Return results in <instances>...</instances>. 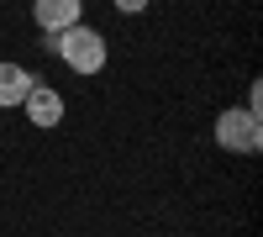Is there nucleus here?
I'll return each instance as SVG.
<instances>
[{
    "label": "nucleus",
    "instance_id": "nucleus-2",
    "mask_svg": "<svg viewBox=\"0 0 263 237\" xmlns=\"http://www.w3.org/2000/svg\"><path fill=\"white\" fill-rule=\"evenodd\" d=\"M216 142H221L227 153H258V148H263V121L248 111V105H242V111L227 105V111L216 116Z\"/></svg>",
    "mask_w": 263,
    "mask_h": 237
},
{
    "label": "nucleus",
    "instance_id": "nucleus-5",
    "mask_svg": "<svg viewBox=\"0 0 263 237\" xmlns=\"http://www.w3.org/2000/svg\"><path fill=\"white\" fill-rule=\"evenodd\" d=\"M32 84H37L32 69H21V63H6V58H0V105H6V111L32 95Z\"/></svg>",
    "mask_w": 263,
    "mask_h": 237
},
{
    "label": "nucleus",
    "instance_id": "nucleus-1",
    "mask_svg": "<svg viewBox=\"0 0 263 237\" xmlns=\"http://www.w3.org/2000/svg\"><path fill=\"white\" fill-rule=\"evenodd\" d=\"M48 53H58L63 63H69L74 74H100L105 69V32H95V27H63V32H48Z\"/></svg>",
    "mask_w": 263,
    "mask_h": 237
},
{
    "label": "nucleus",
    "instance_id": "nucleus-4",
    "mask_svg": "<svg viewBox=\"0 0 263 237\" xmlns=\"http://www.w3.org/2000/svg\"><path fill=\"white\" fill-rule=\"evenodd\" d=\"M84 16V0H32V21L42 32H63V27H79Z\"/></svg>",
    "mask_w": 263,
    "mask_h": 237
},
{
    "label": "nucleus",
    "instance_id": "nucleus-6",
    "mask_svg": "<svg viewBox=\"0 0 263 237\" xmlns=\"http://www.w3.org/2000/svg\"><path fill=\"white\" fill-rule=\"evenodd\" d=\"M116 11L121 16H137V11H147V0H116Z\"/></svg>",
    "mask_w": 263,
    "mask_h": 237
},
{
    "label": "nucleus",
    "instance_id": "nucleus-3",
    "mask_svg": "<svg viewBox=\"0 0 263 237\" xmlns=\"http://www.w3.org/2000/svg\"><path fill=\"white\" fill-rule=\"evenodd\" d=\"M21 105H27V121H32V126H42V132L63 121V95L53 90V84H42V79L32 84V95L21 100Z\"/></svg>",
    "mask_w": 263,
    "mask_h": 237
}]
</instances>
